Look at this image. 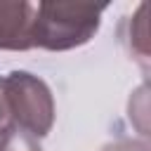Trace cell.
Instances as JSON below:
<instances>
[{"mask_svg":"<svg viewBox=\"0 0 151 151\" xmlns=\"http://www.w3.org/2000/svg\"><path fill=\"white\" fill-rule=\"evenodd\" d=\"M106 5L83 2H40L33 9L31 42L33 47L64 52L80 47L94 38Z\"/></svg>","mask_w":151,"mask_h":151,"instance_id":"obj_1","label":"cell"},{"mask_svg":"<svg viewBox=\"0 0 151 151\" xmlns=\"http://www.w3.org/2000/svg\"><path fill=\"white\" fill-rule=\"evenodd\" d=\"M2 106L9 123L31 137H45L54 125V99L50 87L28 71H12L2 78Z\"/></svg>","mask_w":151,"mask_h":151,"instance_id":"obj_2","label":"cell"},{"mask_svg":"<svg viewBox=\"0 0 151 151\" xmlns=\"http://www.w3.org/2000/svg\"><path fill=\"white\" fill-rule=\"evenodd\" d=\"M33 9L31 2H0V50L24 52L33 47Z\"/></svg>","mask_w":151,"mask_h":151,"instance_id":"obj_3","label":"cell"},{"mask_svg":"<svg viewBox=\"0 0 151 151\" xmlns=\"http://www.w3.org/2000/svg\"><path fill=\"white\" fill-rule=\"evenodd\" d=\"M0 151H42V149L35 137H31L21 127L7 123L0 127Z\"/></svg>","mask_w":151,"mask_h":151,"instance_id":"obj_4","label":"cell"},{"mask_svg":"<svg viewBox=\"0 0 151 151\" xmlns=\"http://www.w3.org/2000/svg\"><path fill=\"white\" fill-rule=\"evenodd\" d=\"M104 151H149V146L139 144V142H116V144L106 146Z\"/></svg>","mask_w":151,"mask_h":151,"instance_id":"obj_5","label":"cell"},{"mask_svg":"<svg viewBox=\"0 0 151 151\" xmlns=\"http://www.w3.org/2000/svg\"><path fill=\"white\" fill-rule=\"evenodd\" d=\"M5 118V106H2V78H0V123Z\"/></svg>","mask_w":151,"mask_h":151,"instance_id":"obj_6","label":"cell"}]
</instances>
